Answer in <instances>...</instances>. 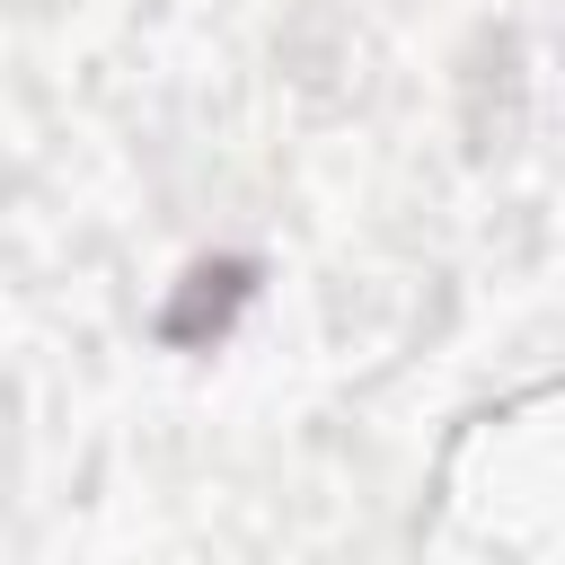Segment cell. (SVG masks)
I'll list each match as a JSON object with an SVG mask.
<instances>
[{
	"mask_svg": "<svg viewBox=\"0 0 565 565\" xmlns=\"http://www.w3.org/2000/svg\"><path fill=\"white\" fill-rule=\"evenodd\" d=\"M247 291H256V265L247 256H221V265H194L185 274V291L168 300V318H159V335L168 344H212L238 309H247Z\"/></svg>",
	"mask_w": 565,
	"mask_h": 565,
	"instance_id": "6da1fadb",
	"label": "cell"
}]
</instances>
